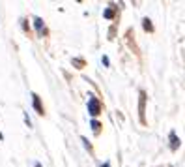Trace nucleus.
I'll list each match as a JSON object with an SVG mask.
<instances>
[{
    "mask_svg": "<svg viewBox=\"0 0 185 167\" xmlns=\"http://www.w3.org/2000/svg\"><path fill=\"white\" fill-rule=\"evenodd\" d=\"M32 100H34V109H36V113L41 115L43 107H41V103H39V96H38V94H32Z\"/></svg>",
    "mask_w": 185,
    "mask_h": 167,
    "instance_id": "obj_2",
    "label": "nucleus"
},
{
    "mask_svg": "<svg viewBox=\"0 0 185 167\" xmlns=\"http://www.w3.org/2000/svg\"><path fill=\"white\" fill-rule=\"evenodd\" d=\"M101 60H103V64H105V66H109V57H103Z\"/></svg>",
    "mask_w": 185,
    "mask_h": 167,
    "instance_id": "obj_8",
    "label": "nucleus"
},
{
    "mask_svg": "<svg viewBox=\"0 0 185 167\" xmlns=\"http://www.w3.org/2000/svg\"><path fill=\"white\" fill-rule=\"evenodd\" d=\"M88 111H90V115H92V117H97V115H99V111H101L99 101H97L94 96L88 100Z\"/></svg>",
    "mask_w": 185,
    "mask_h": 167,
    "instance_id": "obj_1",
    "label": "nucleus"
},
{
    "mask_svg": "<svg viewBox=\"0 0 185 167\" xmlns=\"http://www.w3.org/2000/svg\"><path fill=\"white\" fill-rule=\"evenodd\" d=\"M103 167H111V164H109V161H107V164H105V165H103Z\"/></svg>",
    "mask_w": 185,
    "mask_h": 167,
    "instance_id": "obj_9",
    "label": "nucleus"
},
{
    "mask_svg": "<svg viewBox=\"0 0 185 167\" xmlns=\"http://www.w3.org/2000/svg\"><path fill=\"white\" fill-rule=\"evenodd\" d=\"M142 25H144V28H146V30H150V32L153 30V25L150 23V19H144V23H142Z\"/></svg>",
    "mask_w": 185,
    "mask_h": 167,
    "instance_id": "obj_5",
    "label": "nucleus"
},
{
    "mask_svg": "<svg viewBox=\"0 0 185 167\" xmlns=\"http://www.w3.org/2000/svg\"><path fill=\"white\" fill-rule=\"evenodd\" d=\"M112 15H114V11H112V10H107V11H105V17H107V19H111Z\"/></svg>",
    "mask_w": 185,
    "mask_h": 167,
    "instance_id": "obj_7",
    "label": "nucleus"
},
{
    "mask_svg": "<svg viewBox=\"0 0 185 167\" xmlns=\"http://www.w3.org/2000/svg\"><path fill=\"white\" fill-rule=\"evenodd\" d=\"M170 139H172V148H178V146H180V139H176V133L174 132L170 133Z\"/></svg>",
    "mask_w": 185,
    "mask_h": 167,
    "instance_id": "obj_3",
    "label": "nucleus"
},
{
    "mask_svg": "<svg viewBox=\"0 0 185 167\" xmlns=\"http://www.w3.org/2000/svg\"><path fill=\"white\" fill-rule=\"evenodd\" d=\"M99 126H101V124H99V122H97V120H92V130H94V132H96V133L99 132Z\"/></svg>",
    "mask_w": 185,
    "mask_h": 167,
    "instance_id": "obj_6",
    "label": "nucleus"
},
{
    "mask_svg": "<svg viewBox=\"0 0 185 167\" xmlns=\"http://www.w3.org/2000/svg\"><path fill=\"white\" fill-rule=\"evenodd\" d=\"M34 25H36V28L39 30V32L43 30V21H41V19H34Z\"/></svg>",
    "mask_w": 185,
    "mask_h": 167,
    "instance_id": "obj_4",
    "label": "nucleus"
}]
</instances>
